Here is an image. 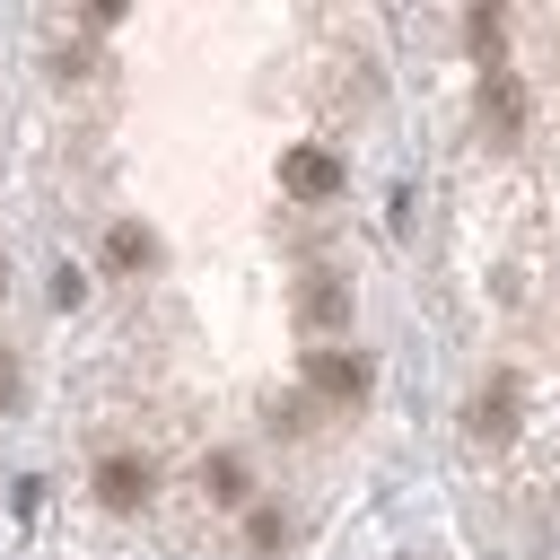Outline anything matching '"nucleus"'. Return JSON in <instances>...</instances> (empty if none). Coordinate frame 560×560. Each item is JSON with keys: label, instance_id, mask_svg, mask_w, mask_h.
I'll list each match as a JSON object with an SVG mask.
<instances>
[{"label": "nucleus", "instance_id": "11", "mask_svg": "<svg viewBox=\"0 0 560 560\" xmlns=\"http://www.w3.org/2000/svg\"><path fill=\"white\" fill-rule=\"evenodd\" d=\"M0 289H9V262H0Z\"/></svg>", "mask_w": 560, "mask_h": 560}, {"label": "nucleus", "instance_id": "7", "mask_svg": "<svg viewBox=\"0 0 560 560\" xmlns=\"http://www.w3.org/2000/svg\"><path fill=\"white\" fill-rule=\"evenodd\" d=\"M105 254H114V271H149V262H158V236H149L140 219H122V228L105 236Z\"/></svg>", "mask_w": 560, "mask_h": 560}, {"label": "nucleus", "instance_id": "3", "mask_svg": "<svg viewBox=\"0 0 560 560\" xmlns=\"http://www.w3.org/2000/svg\"><path fill=\"white\" fill-rule=\"evenodd\" d=\"M508 429H516V376L499 368V376H490V385L472 394V438H490V446H499Z\"/></svg>", "mask_w": 560, "mask_h": 560}, {"label": "nucleus", "instance_id": "6", "mask_svg": "<svg viewBox=\"0 0 560 560\" xmlns=\"http://www.w3.org/2000/svg\"><path fill=\"white\" fill-rule=\"evenodd\" d=\"M481 114H490L508 140L525 131V96H516V79H508V70H490V79H481Z\"/></svg>", "mask_w": 560, "mask_h": 560}, {"label": "nucleus", "instance_id": "4", "mask_svg": "<svg viewBox=\"0 0 560 560\" xmlns=\"http://www.w3.org/2000/svg\"><path fill=\"white\" fill-rule=\"evenodd\" d=\"M96 499H105V508H140V499H149V464H140V455H105V464H96Z\"/></svg>", "mask_w": 560, "mask_h": 560}, {"label": "nucleus", "instance_id": "8", "mask_svg": "<svg viewBox=\"0 0 560 560\" xmlns=\"http://www.w3.org/2000/svg\"><path fill=\"white\" fill-rule=\"evenodd\" d=\"M201 490H210V499H245V464H236V455H210V464H201Z\"/></svg>", "mask_w": 560, "mask_h": 560}, {"label": "nucleus", "instance_id": "2", "mask_svg": "<svg viewBox=\"0 0 560 560\" xmlns=\"http://www.w3.org/2000/svg\"><path fill=\"white\" fill-rule=\"evenodd\" d=\"M280 184H289L298 201H324V192H341V158H332V149H289V158H280Z\"/></svg>", "mask_w": 560, "mask_h": 560}, {"label": "nucleus", "instance_id": "1", "mask_svg": "<svg viewBox=\"0 0 560 560\" xmlns=\"http://www.w3.org/2000/svg\"><path fill=\"white\" fill-rule=\"evenodd\" d=\"M306 385L332 394V402H359L368 394V359L359 350H306Z\"/></svg>", "mask_w": 560, "mask_h": 560}, {"label": "nucleus", "instance_id": "9", "mask_svg": "<svg viewBox=\"0 0 560 560\" xmlns=\"http://www.w3.org/2000/svg\"><path fill=\"white\" fill-rule=\"evenodd\" d=\"M245 534H254V551H280V542H289V516H280V508H254Z\"/></svg>", "mask_w": 560, "mask_h": 560}, {"label": "nucleus", "instance_id": "5", "mask_svg": "<svg viewBox=\"0 0 560 560\" xmlns=\"http://www.w3.org/2000/svg\"><path fill=\"white\" fill-rule=\"evenodd\" d=\"M298 315H306V324H315V332H332V324H350V289H341V280H324V271H315V280H306V289H298Z\"/></svg>", "mask_w": 560, "mask_h": 560}, {"label": "nucleus", "instance_id": "10", "mask_svg": "<svg viewBox=\"0 0 560 560\" xmlns=\"http://www.w3.org/2000/svg\"><path fill=\"white\" fill-rule=\"evenodd\" d=\"M0 402H18V359L0 350Z\"/></svg>", "mask_w": 560, "mask_h": 560}]
</instances>
